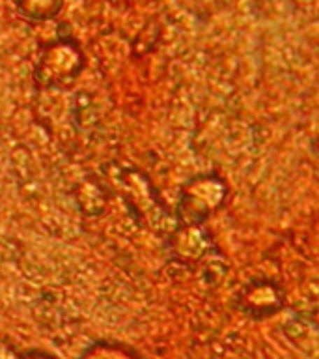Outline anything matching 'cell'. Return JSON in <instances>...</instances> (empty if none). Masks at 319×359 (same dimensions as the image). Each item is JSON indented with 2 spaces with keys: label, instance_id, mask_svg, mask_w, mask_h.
I'll use <instances>...</instances> for the list:
<instances>
[{
  "label": "cell",
  "instance_id": "4",
  "mask_svg": "<svg viewBox=\"0 0 319 359\" xmlns=\"http://www.w3.org/2000/svg\"><path fill=\"white\" fill-rule=\"evenodd\" d=\"M168 240L173 255L183 262H198L213 251L211 236L201 224H178Z\"/></svg>",
  "mask_w": 319,
  "mask_h": 359
},
{
  "label": "cell",
  "instance_id": "3",
  "mask_svg": "<svg viewBox=\"0 0 319 359\" xmlns=\"http://www.w3.org/2000/svg\"><path fill=\"white\" fill-rule=\"evenodd\" d=\"M235 305L250 316H269L282 309L284 292L271 279H252L237 292Z\"/></svg>",
  "mask_w": 319,
  "mask_h": 359
},
{
  "label": "cell",
  "instance_id": "2",
  "mask_svg": "<svg viewBox=\"0 0 319 359\" xmlns=\"http://www.w3.org/2000/svg\"><path fill=\"white\" fill-rule=\"evenodd\" d=\"M228 195V187L217 174H201L189 180L181 189L178 212L173 213L179 224H204Z\"/></svg>",
  "mask_w": 319,
  "mask_h": 359
},
{
  "label": "cell",
  "instance_id": "1",
  "mask_svg": "<svg viewBox=\"0 0 319 359\" xmlns=\"http://www.w3.org/2000/svg\"><path fill=\"white\" fill-rule=\"evenodd\" d=\"M105 185L122 196L136 223L148 226L159 234H172L178 226V219L164 204L151 180L142 170L131 165L108 163L103 167Z\"/></svg>",
  "mask_w": 319,
  "mask_h": 359
},
{
  "label": "cell",
  "instance_id": "5",
  "mask_svg": "<svg viewBox=\"0 0 319 359\" xmlns=\"http://www.w3.org/2000/svg\"><path fill=\"white\" fill-rule=\"evenodd\" d=\"M108 193H111V189L106 187L103 180L86 178L83 184L77 185L73 196L77 201L78 210L84 215H99L105 210L106 201H108Z\"/></svg>",
  "mask_w": 319,
  "mask_h": 359
}]
</instances>
